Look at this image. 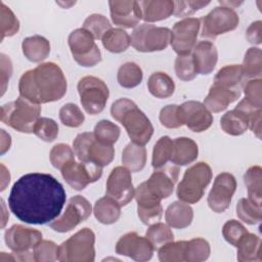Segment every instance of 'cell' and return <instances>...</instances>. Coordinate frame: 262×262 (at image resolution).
Returning a JSON list of instances; mask_svg holds the SVG:
<instances>
[{
  "label": "cell",
  "instance_id": "obj_1",
  "mask_svg": "<svg viewBox=\"0 0 262 262\" xmlns=\"http://www.w3.org/2000/svg\"><path fill=\"white\" fill-rule=\"evenodd\" d=\"M62 184L50 174L28 173L11 187L8 207L14 216L28 224L51 223L66 204Z\"/></svg>",
  "mask_w": 262,
  "mask_h": 262
},
{
  "label": "cell",
  "instance_id": "obj_2",
  "mask_svg": "<svg viewBox=\"0 0 262 262\" xmlns=\"http://www.w3.org/2000/svg\"><path fill=\"white\" fill-rule=\"evenodd\" d=\"M67 88L64 74L54 62H43L25 72L18 82L19 96L40 105L61 99Z\"/></svg>",
  "mask_w": 262,
  "mask_h": 262
},
{
  "label": "cell",
  "instance_id": "obj_3",
  "mask_svg": "<svg viewBox=\"0 0 262 262\" xmlns=\"http://www.w3.org/2000/svg\"><path fill=\"white\" fill-rule=\"evenodd\" d=\"M111 115L124 126L132 142L144 145L150 140L154 127L134 101L125 97L117 99L111 106Z\"/></svg>",
  "mask_w": 262,
  "mask_h": 262
},
{
  "label": "cell",
  "instance_id": "obj_4",
  "mask_svg": "<svg viewBox=\"0 0 262 262\" xmlns=\"http://www.w3.org/2000/svg\"><path fill=\"white\" fill-rule=\"evenodd\" d=\"M41 115V105L18 96L1 106V121L21 133H33Z\"/></svg>",
  "mask_w": 262,
  "mask_h": 262
},
{
  "label": "cell",
  "instance_id": "obj_5",
  "mask_svg": "<svg viewBox=\"0 0 262 262\" xmlns=\"http://www.w3.org/2000/svg\"><path fill=\"white\" fill-rule=\"evenodd\" d=\"M211 179L212 169L206 162H199L190 166L177 186V198L187 204L198 203L203 198Z\"/></svg>",
  "mask_w": 262,
  "mask_h": 262
},
{
  "label": "cell",
  "instance_id": "obj_6",
  "mask_svg": "<svg viewBox=\"0 0 262 262\" xmlns=\"http://www.w3.org/2000/svg\"><path fill=\"white\" fill-rule=\"evenodd\" d=\"M95 234L84 227L58 246L57 260L61 262H93Z\"/></svg>",
  "mask_w": 262,
  "mask_h": 262
},
{
  "label": "cell",
  "instance_id": "obj_7",
  "mask_svg": "<svg viewBox=\"0 0 262 262\" xmlns=\"http://www.w3.org/2000/svg\"><path fill=\"white\" fill-rule=\"evenodd\" d=\"M73 148L79 161L91 162L101 168L111 164L115 157L113 145L97 140L93 132L78 134L73 141Z\"/></svg>",
  "mask_w": 262,
  "mask_h": 262
},
{
  "label": "cell",
  "instance_id": "obj_8",
  "mask_svg": "<svg viewBox=\"0 0 262 262\" xmlns=\"http://www.w3.org/2000/svg\"><path fill=\"white\" fill-rule=\"evenodd\" d=\"M4 238L16 260L35 261L34 249L42 241V233L37 229L14 224L5 231Z\"/></svg>",
  "mask_w": 262,
  "mask_h": 262
},
{
  "label": "cell",
  "instance_id": "obj_9",
  "mask_svg": "<svg viewBox=\"0 0 262 262\" xmlns=\"http://www.w3.org/2000/svg\"><path fill=\"white\" fill-rule=\"evenodd\" d=\"M130 38L131 45L139 52L162 51L170 44L171 30L144 23L134 28Z\"/></svg>",
  "mask_w": 262,
  "mask_h": 262
},
{
  "label": "cell",
  "instance_id": "obj_10",
  "mask_svg": "<svg viewBox=\"0 0 262 262\" xmlns=\"http://www.w3.org/2000/svg\"><path fill=\"white\" fill-rule=\"evenodd\" d=\"M80 101L89 115H97L104 110L110 91L106 84L94 76H85L78 82Z\"/></svg>",
  "mask_w": 262,
  "mask_h": 262
},
{
  "label": "cell",
  "instance_id": "obj_11",
  "mask_svg": "<svg viewBox=\"0 0 262 262\" xmlns=\"http://www.w3.org/2000/svg\"><path fill=\"white\" fill-rule=\"evenodd\" d=\"M94 37L85 29L74 30L68 38V43L74 59L82 67H94L101 61V52Z\"/></svg>",
  "mask_w": 262,
  "mask_h": 262
},
{
  "label": "cell",
  "instance_id": "obj_12",
  "mask_svg": "<svg viewBox=\"0 0 262 262\" xmlns=\"http://www.w3.org/2000/svg\"><path fill=\"white\" fill-rule=\"evenodd\" d=\"M201 21L202 37L215 39L219 35L235 30L238 26L239 17L234 9L218 6L204 16Z\"/></svg>",
  "mask_w": 262,
  "mask_h": 262
},
{
  "label": "cell",
  "instance_id": "obj_13",
  "mask_svg": "<svg viewBox=\"0 0 262 262\" xmlns=\"http://www.w3.org/2000/svg\"><path fill=\"white\" fill-rule=\"evenodd\" d=\"M91 213L92 206L89 201L82 195H75L69 200L63 214L49 223V225L54 231L68 232L88 219Z\"/></svg>",
  "mask_w": 262,
  "mask_h": 262
},
{
  "label": "cell",
  "instance_id": "obj_14",
  "mask_svg": "<svg viewBox=\"0 0 262 262\" xmlns=\"http://www.w3.org/2000/svg\"><path fill=\"white\" fill-rule=\"evenodd\" d=\"M60 171L62 178L75 190H83L88 184L97 181L102 175L101 167L91 162H77L75 160L67 163Z\"/></svg>",
  "mask_w": 262,
  "mask_h": 262
},
{
  "label": "cell",
  "instance_id": "obj_15",
  "mask_svg": "<svg viewBox=\"0 0 262 262\" xmlns=\"http://www.w3.org/2000/svg\"><path fill=\"white\" fill-rule=\"evenodd\" d=\"M201 29V19L186 17L177 21L171 31L170 44L178 55L190 54L196 44Z\"/></svg>",
  "mask_w": 262,
  "mask_h": 262
},
{
  "label": "cell",
  "instance_id": "obj_16",
  "mask_svg": "<svg viewBox=\"0 0 262 262\" xmlns=\"http://www.w3.org/2000/svg\"><path fill=\"white\" fill-rule=\"evenodd\" d=\"M235 189L236 180L232 174L228 172L218 174L208 194L207 202L209 208L215 213L224 212L230 206Z\"/></svg>",
  "mask_w": 262,
  "mask_h": 262
},
{
  "label": "cell",
  "instance_id": "obj_17",
  "mask_svg": "<svg viewBox=\"0 0 262 262\" xmlns=\"http://www.w3.org/2000/svg\"><path fill=\"white\" fill-rule=\"evenodd\" d=\"M105 193L117 201L121 207L130 203L135 194L131 172L124 166L115 167L106 180Z\"/></svg>",
  "mask_w": 262,
  "mask_h": 262
},
{
  "label": "cell",
  "instance_id": "obj_18",
  "mask_svg": "<svg viewBox=\"0 0 262 262\" xmlns=\"http://www.w3.org/2000/svg\"><path fill=\"white\" fill-rule=\"evenodd\" d=\"M134 198L137 203L138 217L143 224L151 225L160 221L163 214L162 200L148 188L145 181L137 186Z\"/></svg>",
  "mask_w": 262,
  "mask_h": 262
},
{
  "label": "cell",
  "instance_id": "obj_19",
  "mask_svg": "<svg viewBox=\"0 0 262 262\" xmlns=\"http://www.w3.org/2000/svg\"><path fill=\"white\" fill-rule=\"evenodd\" d=\"M154 251L155 248L146 236H141L134 231L122 235L116 244L117 254L139 262L149 260Z\"/></svg>",
  "mask_w": 262,
  "mask_h": 262
},
{
  "label": "cell",
  "instance_id": "obj_20",
  "mask_svg": "<svg viewBox=\"0 0 262 262\" xmlns=\"http://www.w3.org/2000/svg\"><path fill=\"white\" fill-rule=\"evenodd\" d=\"M179 114L182 124L196 133L206 131L213 123L212 113L200 101L188 100L183 102L179 105Z\"/></svg>",
  "mask_w": 262,
  "mask_h": 262
},
{
  "label": "cell",
  "instance_id": "obj_21",
  "mask_svg": "<svg viewBox=\"0 0 262 262\" xmlns=\"http://www.w3.org/2000/svg\"><path fill=\"white\" fill-rule=\"evenodd\" d=\"M112 21L122 28H136L141 20L138 1L114 0L108 1Z\"/></svg>",
  "mask_w": 262,
  "mask_h": 262
},
{
  "label": "cell",
  "instance_id": "obj_22",
  "mask_svg": "<svg viewBox=\"0 0 262 262\" xmlns=\"http://www.w3.org/2000/svg\"><path fill=\"white\" fill-rule=\"evenodd\" d=\"M191 52L198 74L208 75L213 72L218 60V51L212 42L200 41L195 44Z\"/></svg>",
  "mask_w": 262,
  "mask_h": 262
},
{
  "label": "cell",
  "instance_id": "obj_23",
  "mask_svg": "<svg viewBox=\"0 0 262 262\" xmlns=\"http://www.w3.org/2000/svg\"><path fill=\"white\" fill-rule=\"evenodd\" d=\"M241 96V89H230L218 84L210 87L204 104L211 113H220Z\"/></svg>",
  "mask_w": 262,
  "mask_h": 262
},
{
  "label": "cell",
  "instance_id": "obj_24",
  "mask_svg": "<svg viewBox=\"0 0 262 262\" xmlns=\"http://www.w3.org/2000/svg\"><path fill=\"white\" fill-rule=\"evenodd\" d=\"M178 178V169L170 168L168 170L157 169L145 181L148 188L161 200L169 198Z\"/></svg>",
  "mask_w": 262,
  "mask_h": 262
},
{
  "label": "cell",
  "instance_id": "obj_25",
  "mask_svg": "<svg viewBox=\"0 0 262 262\" xmlns=\"http://www.w3.org/2000/svg\"><path fill=\"white\" fill-rule=\"evenodd\" d=\"M141 19L146 24L167 19L173 14L174 1L171 0H146L138 1Z\"/></svg>",
  "mask_w": 262,
  "mask_h": 262
},
{
  "label": "cell",
  "instance_id": "obj_26",
  "mask_svg": "<svg viewBox=\"0 0 262 262\" xmlns=\"http://www.w3.org/2000/svg\"><path fill=\"white\" fill-rule=\"evenodd\" d=\"M193 219L192 208L184 202L176 201L168 206L165 212V220L172 228L182 229L188 227Z\"/></svg>",
  "mask_w": 262,
  "mask_h": 262
},
{
  "label": "cell",
  "instance_id": "obj_27",
  "mask_svg": "<svg viewBox=\"0 0 262 262\" xmlns=\"http://www.w3.org/2000/svg\"><path fill=\"white\" fill-rule=\"evenodd\" d=\"M199 155L198 144L188 137H177L173 140L170 161L177 166H186L194 162Z\"/></svg>",
  "mask_w": 262,
  "mask_h": 262
},
{
  "label": "cell",
  "instance_id": "obj_28",
  "mask_svg": "<svg viewBox=\"0 0 262 262\" xmlns=\"http://www.w3.org/2000/svg\"><path fill=\"white\" fill-rule=\"evenodd\" d=\"M236 258L239 262L261 261V239L258 235L247 232L237 242Z\"/></svg>",
  "mask_w": 262,
  "mask_h": 262
},
{
  "label": "cell",
  "instance_id": "obj_29",
  "mask_svg": "<svg viewBox=\"0 0 262 262\" xmlns=\"http://www.w3.org/2000/svg\"><path fill=\"white\" fill-rule=\"evenodd\" d=\"M21 49L27 59L32 62H41L50 53V43L43 36L33 35L23 40Z\"/></svg>",
  "mask_w": 262,
  "mask_h": 262
},
{
  "label": "cell",
  "instance_id": "obj_30",
  "mask_svg": "<svg viewBox=\"0 0 262 262\" xmlns=\"http://www.w3.org/2000/svg\"><path fill=\"white\" fill-rule=\"evenodd\" d=\"M253 114H246L237 108L231 110L221 117L220 126L226 134L232 136L242 135L249 129V118Z\"/></svg>",
  "mask_w": 262,
  "mask_h": 262
},
{
  "label": "cell",
  "instance_id": "obj_31",
  "mask_svg": "<svg viewBox=\"0 0 262 262\" xmlns=\"http://www.w3.org/2000/svg\"><path fill=\"white\" fill-rule=\"evenodd\" d=\"M93 214L98 222L105 225L113 224L121 216V205L114 199L105 195L95 202Z\"/></svg>",
  "mask_w": 262,
  "mask_h": 262
},
{
  "label": "cell",
  "instance_id": "obj_32",
  "mask_svg": "<svg viewBox=\"0 0 262 262\" xmlns=\"http://www.w3.org/2000/svg\"><path fill=\"white\" fill-rule=\"evenodd\" d=\"M122 164L130 172L141 171L146 164V149L144 145L130 142L122 152Z\"/></svg>",
  "mask_w": 262,
  "mask_h": 262
},
{
  "label": "cell",
  "instance_id": "obj_33",
  "mask_svg": "<svg viewBox=\"0 0 262 262\" xmlns=\"http://www.w3.org/2000/svg\"><path fill=\"white\" fill-rule=\"evenodd\" d=\"M149 93L157 98H168L175 90L173 79L164 72L152 73L147 80Z\"/></svg>",
  "mask_w": 262,
  "mask_h": 262
},
{
  "label": "cell",
  "instance_id": "obj_34",
  "mask_svg": "<svg viewBox=\"0 0 262 262\" xmlns=\"http://www.w3.org/2000/svg\"><path fill=\"white\" fill-rule=\"evenodd\" d=\"M103 47L112 53H121L131 45L129 34L121 28L110 29L101 38Z\"/></svg>",
  "mask_w": 262,
  "mask_h": 262
},
{
  "label": "cell",
  "instance_id": "obj_35",
  "mask_svg": "<svg viewBox=\"0 0 262 262\" xmlns=\"http://www.w3.org/2000/svg\"><path fill=\"white\" fill-rule=\"evenodd\" d=\"M244 73L241 64H228L221 68L214 78V84L230 89H241L244 80Z\"/></svg>",
  "mask_w": 262,
  "mask_h": 262
},
{
  "label": "cell",
  "instance_id": "obj_36",
  "mask_svg": "<svg viewBox=\"0 0 262 262\" xmlns=\"http://www.w3.org/2000/svg\"><path fill=\"white\" fill-rule=\"evenodd\" d=\"M244 181L248 190V199L254 204L261 206L262 199V169L260 166L250 167L245 175Z\"/></svg>",
  "mask_w": 262,
  "mask_h": 262
},
{
  "label": "cell",
  "instance_id": "obj_37",
  "mask_svg": "<svg viewBox=\"0 0 262 262\" xmlns=\"http://www.w3.org/2000/svg\"><path fill=\"white\" fill-rule=\"evenodd\" d=\"M142 70L141 68L132 61L123 63L117 74L118 83L124 88H134L138 86L142 81Z\"/></svg>",
  "mask_w": 262,
  "mask_h": 262
},
{
  "label": "cell",
  "instance_id": "obj_38",
  "mask_svg": "<svg viewBox=\"0 0 262 262\" xmlns=\"http://www.w3.org/2000/svg\"><path fill=\"white\" fill-rule=\"evenodd\" d=\"M244 77L250 79H257L262 74V52L258 47H251L247 50L243 60Z\"/></svg>",
  "mask_w": 262,
  "mask_h": 262
},
{
  "label": "cell",
  "instance_id": "obj_39",
  "mask_svg": "<svg viewBox=\"0 0 262 262\" xmlns=\"http://www.w3.org/2000/svg\"><path fill=\"white\" fill-rule=\"evenodd\" d=\"M235 211L237 217L250 225L258 224L262 219L261 206L254 204L248 198H243L237 202Z\"/></svg>",
  "mask_w": 262,
  "mask_h": 262
},
{
  "label": "cell",
  "instance_id": "obj_40",
  "mask_svg": "<svg viewBox=\"0 0 262 262\" xmlns=\"http://www.w3.org/2000/svg\"><path fill=\"white\" fill-rule=\"evenodd\" d=\"M210 245L209 243L202 238L195 237L187 242L185 248L184 261L187 262H202L209 258L210 256Z\"/></svg>",
  "mask_w": 262,
  "mask_h": 262
},
{
  "label": "cell",
  "instance_id": "obj_41",
  "mask_svg": "<svg viewBox=\"0 0 262 262\" xmlns=\"http://www.w3.org/2000/svg\"><path fill=\"white\" fill-rule=\"evenodd\" d=\"M173 150V140L169 136H162L154 146L151 165L155 169H161L170 161Z\"/></svg>",
  "mask_w": 262,
  "mask_h": 262
},
{
  "label": "cell",
  "instance_id": "obj_42",
  "mask_svg": "<svg viewBox=\"0 0 262 262\" xmlns=\"http://www.w3.org/2000/svg\"><path fill=\"white\" fill-rule=\"evenodd\" d=\"M187 241L169 242L159 248L158 256L162 262H182L184 261Z\"/></svg>",
  "mask_w": 262,
  "mask_h": 262
},
{
  "label": "cell",
  "instance_id": "obj_43",
  "mask_svg": "<svg viewBox=\"0 0 262 262\" xmlns=\"http://www.w3.org/2000/svg\"><path fill=\"white\" fill-rule=\"evenodd\" d=\"M146 238L151 243L154 248H160L163 245L172 242L174 239V234L171 227L168 224L157 222L149 225L145 233Z\"/></svg>",
  "mask_w": 262,
  "mask_h": 262
},
{
  "label": "cell",
  "instance_id": "obj_44",
  "mask_svg": "<svg viewBox=\"0 0 262 262\" xmlns=\"http://www.w3.org/2000/svg\"><path fill=\"white\" fill-rule=\"evenodd\" d=\"M121 129L115 123L108 120H101L99 121L95 127L93 134L95 138L103 143L106 144H114L120 137Z\"/></svg>",
  "mask_w": 262,
  "mask_h": 262
},
{
  "label": "cell",
  "instance_id": "obj_45",
  "mask_svg": "<svg viewBox=\"0 0 262 262\" xmlns=\"http://www.w3.org/2000/svg\"><path fill=\"white\" fill-rule=\"evenodd\" d=\"M82 28L87 30L94 37V39L98 40L101 39L110 29H112V25L104 15L93 13L86 17Z\"/></svg>",
  "mask_w": 262,
  "mask_h": 262
},
{
  "label": "cell",
  "instance_id": "obj_46",
  "mask_svg": "<svg viewBox=\"0 0 262 262\" xmlns=\"http://www.w3.org/2000/svg\"><path fill=\"white\" fill-rule=\"evenodd\" d=\"M58 125L53 119L40 117L34 126L33 133L41 140L51 142L58 136Z\"/></svg>",
  "mask_w": 262,
  "mask_h": 262
},
{
  "label": "cell",
  "instance_id": "obj_47",
  "mask_svg": "<svg viewBox=\"0 0 262 262\" xmlns=\"http://www.w3.org/2000/svg\"><path fill=\"white\" fill-rule=\"evenodd\" d=\"M1 15V38L2 41L5 37H11L19 30V21L14 15L12 10L6 6L3 2L0 4Z\"/></svg>",
  "mask_w": 262,
  "mask_h": 262
},
{
  "label": "cell",
  "instance_id": "obj_48",
  "mask_svg": "<svg viewBox=\"0 0 262 262\" xmlns=\"http://www.w3.org/2000/svg\"><path fill=\"white\" fill-rule=\"evenodd\" d=\"M59 119L64 126L77 128L84 123L85 116L77 104L69 102L60 107Z\"/></svg>",
  "mask_w": 262,
  "mask_h": 262
},
{
  "label": "cell",
  "instance_id": "obj_49",
  "mask_svg": "<svg viewBox=\"0 0 262 262\" xmlns=\"http://www.w3.org/2000/svg\"><path fill=\"white\" fill-rule=\"evenodd\" d=\"M174 69L176 76L182 81H191L198 75L191 53L178 55L175 59Z\"/></svg>",
  "mask_w": 262,
  "mask_h": 262
},
{
  "label": "cell",
  "instance_id": "obj_50",
  "mask_svg": "<svg viewBox=\"0 0 262 262\" xmlns=\"http://www.w3.org/2000/svg\"><path fill=\"white\" fill-rule=\"evenodd\" d=\"M49 159L52 166L60 170L67 163L75 160V152L68 144L58 143L51 148Z\"/></svg>",
  "mask_w": 262,
  "mask_h": 262
},
{
  "label": "cell",
  "instance_id": "obj_51",
  "mask_svg": "<svg viewBox=\"0 0 262 262\" xmlns=\"http://www.w3.org/2000/svg\"><path fill=\"white\" fill-rule=\"evenodd\" d=\"M58 246L47 239H42L34 249L35 261L38 262H51L57 260Z\"/></svg>",
  "mask_w": 262,
  "mask_h": 262
},
{
  "label": "cell",
  "instance_id": "obj_52",
  "mask_svg": "<svg viewBox=\"0 0 262 262\" xmlns=\"http://www.w3.org/2000/svg\"><path fill=\"white\" fill-rule=\"evenodd\" d=\"M245 100L251 105L262 108V80L261 78L249 80L245 87Z\"/></svg>",
  "mask_w": 262,
  "mask_h": 262
},
{
  "label": "cell",
  "instance_id": "obj_53",
  "mask_svg": "<svg viewBox=\"0 0 262 262\" xmlns=\"http://www.w3.org/2000/svg\"><path fill=\"white\" fill-rule=\"evenodd\" d=\"M159 119L161 124L169 129H176L183 125L179 114V105L177 104H168L164 106L160 112Z\"/></svg>",
  "mask_w": 262,
  "mask_h": 262
},
{
  "label": "cell",
  "instance_id": "obj_54",
  "mask_svg": "<svg viewBox=\"0 0 262 262\" xmlns=\"http://www.w3.org/2000/svg\"><path fill=\"white\" fill-rule=\"evenodd\" d=\"M247 232L248 229L239 221L234 219L226 221L222 227V235L224 239L234 247L239 238Z\"/></svg>",
  "mask_w": 262,
  "mask_h": 262
},
{
  "label": "cell",
  "instance_id": "obj_55",
  "mask_svg": "<svg viewBox=\"0 0 262 262\" xmlns=\"http://www.w3.org/2000/svg\"><path fill=\"white\" fill-rule=\"evenodd\" d=\"M210 4V1H174L173 14L177 17H188L195 11Z\"/></svg>",
  "mask_w": 262,
  "mask_h": 262
},
{
  "label": "cell",
  "instance_id": "obj_56",
  "mask_svg": "<svg viewBox=\"0 0 262 262\" xmlns=\"http://www.w3.org/2000/svg\"><path fill=\"white\" fill-rule=\"evenodd\" d=\"M261 32H262V21L256 20L248 27L246 31V38L250 43L259 45L262 42Z\"/></svg>",
  "mask_w": 262,
  "mask_h": 262
},
{
  "label": "cell",
  "instance_id": "obj_57",
  "mask_svg": "<svg viewBox=\"0 0 262 262\" xmlns=\"http://www.w3.org/2000/svg\"><path fill=\"white\" fill-rule=\"evenodd\" d=\"M12 74V64L8 56L1 54V80H2V94L5 92L7 82Z\"/></svg>",
  "mask_w": 262,
  "mask_h": 262
},
{
  "label": "cell",
  "instance_id": "obj_58",
  "mask_svg": "<svg viewBox=\"0 0 262 262\" xmlns=\"http://www.w3.org/2000/svg\"><path fill=\"white\" fill-rule=\"evenodd\" d=\"M261 115H262V110L254 113L251 115L249 118V129L253 131V133L260 139L261 138V132H262V127H261Z\"/></svg>",
  "mask_w": 262,
  "mask_h": 262
}]
</instances>
